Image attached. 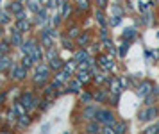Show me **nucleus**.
<instances>
[{
  "label": "nucleus",
  "instance_id": "obj_1",
  "mask_svg": "<svg viewBox=\"0 0 159 134\" xmlns=\"http://www.w3.org/2000/svg\"><path fill=\"white\" fill-rule=\"evenodd\" d=\"M20 49H22L23 54H27V56L32 57V59H34V63L41 59V49H39V47H38L36 43L32 41V39H29V41L22 43V47H20Z\"/></svg>",
  "mask_w": 159,
  "mask_h": 134
},
{
  "label": "nucleus",
  "instance_id": "obj_2",
  "mask_svg": "<svg viewBox=\"0 0 159 134\" xmlns=\"http://www.w3.org/2000/svg\"><path fill=\"white\" fill-rule=\"evenodd\" d=\"M95 120L102 123V125H115L116 123V118L113 111H109V109H97V114H95Z\"/></svg>",
  "mask_w": 159,
  "mask_h": 134
},
{
  "label": "nucleus",
  "instance_id": "obj_3",
  "mask_svg": "<svg viewBox=\"0 0 159 134\" xmlns=\"http://www.w3.org/2000/svg\"><path fill=\"white\" fill-rule=\"evenodd\" d=\"M48 81V66H45V64H39L34 72V82L36 84H43Z\"/></svg>",
  "mask_w": 159,
  "mask_h": 134
},
{
  "label": "nucleus",
  "instance_id": "obj_4",
  "mask_svg": "<svg viewBox=\"0 0 159 134\" xmlns=\"http://www.w3.org/2000/svg\"><path fill=\"white\" fill-rule=\"evenodd\" d=\"M157 116V109L156 107H147V109H143V111H139V114H138V118L141 122H148V120H154Z\"/></svg>",
  "mask_w": 159,
  "mask_h": 134
},
{
  "label": "nucleus",
  "instance_id": "obj_5",
  "mask_svg": "<svg viewBox=\"0 0 159 134\" xmlns=\"http://www.w3.org/2000/svg\"><path fill=\"white\" fill-rule=\"evenodd\" d=\"M25 75H27V68H25L23 64H16V66H13V72H11V77L13 79L22 81V79H25Z\"/></svg>",
  "mask_w": 159,
  "mask_h": 134
},
{
  "label": "nucleus",
  "instance_id": "obj_6",
  "mask_svg": "<svg viewBox=\"0 0 159 134\" xmlns=\"http://www.w3.org/2000/svg\"><path fill=\"white\" fill-rule=\"evenodd\" d=\"M22 106L25 107V109H32V107L36 106V99H34L30 93H25L22 97Z\"/></svg>",
  "mask_w": 159,
  "mask_h": 134
},
{
  "label": "nucleus",
  "instance_id": "obj_7",
  "mask_svg": "<svg viewBox=\"0 0 159 134\" xmlns=\"http://www.w3.org/2000/svg\"><path fill=\"white\" fill-rule=\"evenodd\" d=\"M150 91H152V84L148 81H143L141 84L138 86V95H139V97H147Z\"/></svg>",
  "mask_w": 159,
  "mask_h": 134
},
{
  "label": "nucleus",
  "instance_id": "obj_8",
  "mask_svg": "<svg viewBox=\"0 0 159 134\" xmlns=\"http://www.w3.org/2000/svg\"><path fill=\"white\" fill-rule=\"evenodd\" d=\"M98 63H100L102 68H106V70H113L115 68V63H113V59L107 56H100L98 57Z\"/></svg>",
  "mask_w": 159,
  "mask_h": 134
},
{
  "label": "nucleus",
  "instance_id": "obj_9",
  "mask_svg": "<svg viewBox=\"0 0 159 134\" xmlns=\"http://www.w3.org/2000/svg\"><path fill=\"white\" fill-rule=\"evenodd\" d=\"M20 32H22V30H20V29H15V30H13V38H11V41H13V45H15V47H22V34H20Z\"/></svg>",
  "mask_w": 159,
  "mask_h": 134
},
{
  "label": "nucleus",
  "instance_id": "obj_10",
  "mask_svg": "<svg viewBox=\"0 0 159 134\" xmlns=\"http://www.w3.org/2000/svg\"><path fill=\"white\" fill-rule=\"evenodd\" d=\"M113 129H115L116 134H123V132H127V123L125 122H116L113 125Z\"/></svg>",
  "mask_w": 159,
  "mask_h": 134
},
{
  "label": "nucleus",
  "instance_id": "obj_11",
  "mask_svg": "<svg viewBox=\"0 0 159 134\" xmlns=\"http://www.w3.org/2000/svg\"><path fill=\"white\" fill-rule=\"evenodd\" d=\"M16 27L20 29V30H22V32H25V30H29V21L25 20V18H18V23H16Z\"/></svg>",
  "mask_w": 159,
  "mask_h": 134
},
{
  "label": "nucleus",
  "instance_id": "obj_12",
  "mask_svg": "<svg viewBox=\"0 0 159 134\" xmlns=\"http://www.w3.org/2000/svg\"><path fill=\"white\" fill-rule=\"evenodd\" d=\"M123 39H134V38H136V29H125V30H123Z\"/></svg>",
  "mask_w": 159,
  "mask_h": 134
},
{
  "label": "nucleus",
  "instance_id": "obj_13",
  "mask_svg": "<svg viewBox=\"0 0 159 134\" xmlns=\"http://www.w3.org/2000/svg\"><path fill=\"white\" fill-rule=\"evenodd\" d=\"M9 64H11V59H9L7 56L0 57V72H4L6 68H9Z\"/></svg>",
  "mask_w": 159,
  "mask_h": 134
},
{
  "label": "nucleus",
  "instance_id": "obj_14",
  "mask_svg": "<svg viewBox=\"0 0 159 134\" xmlns=\"http://www.w3.org/2000/svg\"><path fill=\"white\" fill-rule=\"evenodd\" d=\"M111 91L116 93V95H118V93L122 91V84H120V81H118V79L111 81Z\"/></svg>",
  "mask_w": 159,
  "mask_h": 134
},
{
  "label": "nucleus",
  "instance_id": "obj_15",
  "mask_svg": "<svg viewBox=\"0 0 159 134\" xmlns=\"http://www.w3.org/2000/svg\"><path fill=\"white\" fill-rule=\"evenodd\" d=\"M95 114H97V107H86L84 116H86L88 120H95Z\"/></svg>",
  "mask_w": 159,
  "mask_h": 134
},
{
  "label": "nucleus",
  "instance_id": "obj_16",
  "mask_svg": "<svg viewBox=\"0 0 159 134\" xmlns=\"http://www.w3.org/2000/svg\"><path fill=\"white\" fill-rule=\"evenodd\" d=\"M86 59H88L86 50H79V52L75 54V61H77V63H82V61H86Z\"/></svg>",
  "mask_w": 159,
  "mask_h": 134
},
{
  "label": "nucleus",
  "instance_id": "obj_17",
  "mask_svg": "<svg viewBox=\"0 0 159 134\" xmlns=\"http://www.w3.org/2000/svg\"><path fill=\"white\" fill-rule=\"evenodd\" d=\"M9 11H13L15 14H20L22 13V4H20V2H13L11 7H9Z\"/></svg>",
  "mask_w": 159,
  "mask_h": 134
},
{
  "label": "nucleus",
  "instance_id": "obj_18",
  "mask_svg": "<svg viewBox=\"0 0 159 134\" xmlns=\"http://www.w3.org/2000/svg\"><path fill=\"white\" fill-rule=\"evenodd\" d=\"M38 23H45L47 21V11L45 9H41V11H38V18H36Z\"/></svg>",
  "mask_w": 159,
  "mask_h": 134
},
{
  "label": "nucleus",
  "instance_id": "obj_19",
  "mask_svg": "<svg viewBox=\"0 0 159 134\" xmlns=\"http://www.w3.org/2000/svg\"><path fill=\"white\" fill-rule=\"evenodd\" d=\"M32 63H34V59H32L30 56H27V54H23V59H22V64H23V66H25V68H29Z\"/></svg>",
  "mask_w": 159,
  "mask_h": 134
},
{
  "label": "nucleus",
  "instance_id": "obj_20",
  "mask_svg": "<svg viewBox=\"0 0 159 134\" xmlns=\"http://www.w3.org/2000/svg\"><path fill=\"white\" fill-rule=\"evenodd\" d=\"M86 131H88V132H98V131H100V127H98V122H97V123H89V125L86 127Z\"/></svg>",
  "mask_w": 159,
  "mask_h": 134
},
{
  "label": "nucleus",
  "instance_id": "obj_21",
  "mask_svg": "<svg viewBox=\"0 0 159 134\" xmlns=\"http://www.w3.org/2000/svg\"><path fill=\"white\" fill-rule=\"evenodd\" d=\"M79 88H80V81L79 79L70 82V91H79Z\"/></svg>",
  "mask_w": 159,
  "mask_h": 134
},
{
  "label": "nucleus",
  "instance_id": "obj_22",
  "mask_svg": "<svg viewBox=\"0 0 159 134\" xmlns=\"http://www.w3.org/2000/svg\"><path fill=\"white\" fill-rule=\"evenodd\" d=\"M77 41H79L80 47H84V45H88V41H89V36H88V34H82V36H79V39H77Z\"/></svg>",
  "mask_w": 159,
  "mask_h": 134
},
{
  "label": "nucleus",
  "instance_id": "obj_23",
  "mask_svg": "<svg viewBox=\"0 0 159 134\" xmlns=\"http://www.w3.org/2000/svg\"><path fill=\"white\" fill-rule=\"evenodd\" d=\"M9 21V13L7 11H0V23H7Z\"/></svg>",
  "mask_w": 159,
  "mask_h": 134
},
{
  "label": "nucleus",
  "instance_id": "obj_24",
  "mask_svg": "<svg viewBox=\"0 0 159 134\" xmlns=\"http://www.w3.org/2000/svg\"><path fill=\"white\" fill-rule=\"evenodd\" d=\"M88 75H89V73H88V70H80L79 72V77H77V79H79L80 82H84V81H88V79H89Z\"/></svg>",
  "mask_w": 159,
  "mask_h": 134
},
{
  "label": "nucleus",
  "instance_id": "obj_25",
  "mask_svg": "<svg viewBox=\"0 0 159 134\" xmlns=\"http://www.w3.org/2000/svg\"><path fill=\"white\" fill-rule=\"evenodd\" d=\"M95 18H97V21H98L100 25H106V20H104V14H102L100 11H97V13H95Z\"/></svg>",
  "mask_w": 159,
  "mask_h": 134
},
{
  "label": "nucleus",
  "instance_id": "obj_26",
  "mask_svg": "<svg viewBox=\"0 0 159 134\" xmlns=\"http://www.w3.org/2000/svg\"><path fill=\"white\" fill-rule=\"evenodd\" d=\"M120 21H122V18H120V16H118V14H116V16H113V18H111V20H109V23H111V25H113V27H116V25H120Z\"/></svg>",
  "mask_w": 159,
  "mask_h": 134
},
{
  "label": "nucleus",
  "instance_id": "obj_27",
  "mask_svg": "<svg viewBox=\"0 0 159 134\" xmlns=\"http://www.w3.org/2000/svg\"><path fill=\"white\" fill-rule=\"evenodd\" d=\"M145 132H147V134L159 132V125H150V127H147V129H145Z\"/></svg>",
  "mask_w": 159,
  "mask_h": 134
},
{
  "label": "nucleus",
  "instance_id": "obj_28",
  "mask_svg": "<svg viewBox=\"0 0 159 134\" xmlns=\"http://www.w3.org/2000/svg\"><path fill=\"white\" fill-rule=\"evenodd\" d=\"M7 50H9V45H7V43H6V41H4V43H0V57L4 56V54H6Z\"/></svg>",
  "mask_w": 159,
  "mask_h": 134
},
{
  "label": "nucleus",
  "instance_id": "obj_29",
  "mask_svg": "<svg viewBox=\"0 0 159 134\" xmlns=\"http://www.w3.org/2000/svg\"><path fill=\"white\" fill-rule=\"evenodd\" d=\"M20 118H22V120H20V125H29V116H27V114H22Z\"/></svg>",
  "mask_w": 159,
  "mask_h": 134
},
{
  "label": "nucleus",
  "instance_id": "obj_30",
  "mask_svg": "<svg viewBox=\"0 0 159 134\" xmlns=\"http://www.w3.org/2000/svg\"><path fill=\"white\" fill-rule=\"evenodd\" d=\"M68 34L72 36V38H77V36H79V29H77V27L70 29V32H68Z\"/></svg>",
  "mask_w": 159,
  "mask_h": 134
},
{
  "label": "nucleus",
  "instance_id": "obj_31",
  "mask_svg": "<svg viewBox=\"0 0 159 134\" xmlns=\"http://www.w3.org/2000/svg\"><path fill=\"white\" fill-rule=\"evenodd\" d=\"M127 49H129V45H127V43H123L122 47H120V56H125V52H127Z\"/></svg>",
  "mask_w": 159,
  "mask_h": 134
},
{
  "label": "nucleus",
  "instance_id": "obj_32",
  "mask_svg": "<svg viewBox=\"0 0 159 134\" xmlns=\"http://www.w3.org/2000/svg\"><path fill=\"white\" fill-rule=\"evenodd\" d=\"M79 9H88V0H79Z\"/></svg>",
  "mask_w": 159,
  "mask_h": 134
},
{
  "label": "nucleus",
  "instance_id": "obj_33",
  "mask_svg": "<svg viewBox=\"0 0 159 134\" xmlns=\"http://www.w3.org/2000/svg\"><path fill=\"white\" fill-rule=\"evenodd\" d=\"M80 99H82V102H89V100H91V95H89V93H82Z\"/></svg>",
  "mask_w": 159,
  "mask_h": 134
},
{
  "label": "nucleus",
  "instance_id": "obj_34",
  "mask_svg": "<svg viewBox=\"0 0 159 134\" xmlns=\"http://www.w3.org/2000/svg\"><path fill=\"white\" fill-rule=\"evenodd\" d=\"M95 99H97V100H104V99H106V93H104V91H98L97 95H95Z\"/></svg>",
  "mask_w": 159,
  "mask_h": 134
},
{
  "label": "nucleus",
  "instance_id": "obj_35",
  "mask_svg": "<svg viewBox=\"0 0 159 134\" xmlns=\"http://www.w3.org/2000/svg\"><path fill=\"white\" fill-rule=\"evenodd\" d=\"M63 45H65V49H73V47H72V43L68 41L66 38H65V39H63Z\"/></svg>",
  "mask_w": 159,
  "mask_h": 134
},
{
  "label": "nucleus",
  "instance_id": "obj_36",
  "mask_svg": "<svg viewBox=\"0 0 159 134\" xmlns=\"http://www.w3.org/2000/svg\"><path fill=\"white\" fill-rule=\"evenodd\" d=\"M29 7L32 9V11H38V6H36V2H29Z\"/></svg>",
  "mask_w": 159,
  "mask_h": 134
},
{
  "label": "nucleus",
  "instance_id": "obj_37",
  "mask_svg": "<svg viewBox=\"0 0 159 134\" xmlns=\"http://www.w3.org/2000/svg\"><path fill=\"white\" fill-rule=\"evenodd\" d=\"M97 2H98V6H100V7H104V6H106V2H107V0H97Z\"/></svg>",
  "mask_w": 159,
  "mask_h": 134
},
{
  "label": "nucleus",
  "instance_id": "obj_38",
  "mask_svg": "<svg viewBox=\"0 0 159 134\" xmlns=\"http://www.w3.org/2000/svg\"><path fill=\"white\" fill-rule=\"evenodd\" d=\"M0 36H2V30H0Z\"/></svg>",
  "mask_w": 159,
  "mask_h": 134
},
{
  "label": "nucleus",
  "instance_id": "obj_39",
  "mask_svg": "<svg viewBox=\"0 0 159 134\" xmlns=\"http://www.w3.org/2000/svg\"><path fill=\"white\" fill-rule=\"evenodd\" d=\"M0 2H2V0H0Z\"/></svg>",
  "mask_w": 159,
  "mask_h": 134
}]
</instances>
